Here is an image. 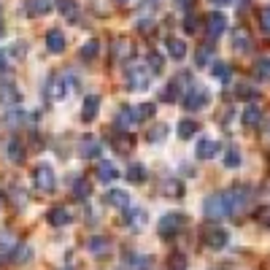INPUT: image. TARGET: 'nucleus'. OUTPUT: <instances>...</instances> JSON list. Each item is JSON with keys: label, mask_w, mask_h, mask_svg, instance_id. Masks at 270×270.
<instances>
[{"label": "nucleus", "mask_w": 270, "mask_h": 270, "mask_svg": "<svg viewBox=\"0 0 270 270\" xmlns=\"http://www.w3.org/2000/svg\"><path fill=\"white\" fill-rule=\"evenodd\" d=\"M203 214L208 216V219H225L230 216V203H227V194L225 192H214L208 194V197L203 200Z\"/></svg>", "instance_id": "nucleus-1"}, {"label": "nucleus", "mask_w": 270, "mask_h": 270, "mask_svg": "<svg viewBox=\"0 0 270 270\" xmlns=\"http://www.w3.org/2000/svg\"><path fill=\"white\" fill-rule=\"evenodd\" d=\"M71 89H73L71 76H51L49 84H46V97H49V100H65Z\"/></svg>", "instance_id": "nucleus-2"}, {"label": "nucleus", "mask_w": 270, "mask_h": 270, "mask_svg": "<svg viewBox=\"0 0 270 270\" xmlns=\"http://www.w3.org/2000/svg\"><path fill=\"white\" fill-rule=\"evenodd\" d=\"M225 194H227V203H230V214H243L249 208V200H251L249 187H232Z\"/></svg>", "instance_id": "nucleus-3"}, {"label": "nucleus", "mask_w": 270, "mask_h": 270, "mask_svg": "<svg viewBox=\"0 0 270 270\" xmlns=\"http://www.w3.org/2000/svg\"><path fill=\"white\" fill-rule=\"evenodd\" d=\"M208 100H211V95L205 89H200V87H189L181 97V103H184L187 111H200V108L208 106Z\"/></svg>", "instance_id": "nucleus-4"}, {"label": "nucleus", "mask_w": 270, "mask_h": 270, "mask_svg": "<svg viewBox=\"0 0 270 270\" xmlns=\"http://www.w3.org/2000/svg\"><path fill=\"white\" fill-rule=\"evenodd\" d=\"M33 181H36V187L41 189V192H54V187H57V176L49 165H38V168L33 170Z\"/></svg>", "instance_id": "nucleus-5"}, {"label": "nucleus", "mask_w": 270, "mask_h": 270, "mask_svg": "<svg viewBox=\"0 0 270 270\" xmlns=\"http://www.w3.org/2000/svg\"><path fill=\"white\" fill-rule=\"evenodd\" d=\"M149 84H152V73H149L146 68H141V65H133V68H127V87L133 89V92H141V89H146Z\"/></svg>", "instance_id": "nucleus-6"}, {"label": "nucleus", "mask_w": 270, "mask_h": 270, "mask_svg": "<svg viewBox=\"0 0 270 270\" xmlns=\"http://www.w3.org/2000/svg\"><path fill=\"white\" fill-rule=\"evenodd\" d=\"M225 30H227V16L225 14L214 11V14L205 16V36H208L211 41H216V38H219Z\"/></svg>", "instance_id": "nucleus-7"}, {"label": "nucleus", "mask_w": 270, "mask_h": 270, "mask_svg": "<svg viewBox=\"0 0 270 270\" xmlns=\"http://www.w3.org/2000/svg\"><path fill=\"white\" fill-rule=\"evenodd\" d=\"M184 222H187V219H184L181 214H165L162 219H159V225H157V227H159V235H162V238L176 235V232L184 227Z\"/></svg>", "instance_id": "nucleus-8"}, {"label": "nucleus", "mask_w": 270, "mask_h": 270, "mask_svg": "<svg viewBox=\"0 0 270 270\" xmlns=\"http://www.w3.org/2000/svg\"><path fill=\"white\" fill-rule=\"evenodd\" d=\"M100 152H103V143L97 141L95 135L81 138V146H78V154H81L84 159H95V157H100Z\"/></svg>", "instance_id": "nucleus-9"}, {"label": "nucleus", "mask_w": 270, "mask_h": 270, "mask_svg": "<svg viewBox=\"0 0 270 270\" xmlns=\"http://www.w3.org/2000/svg\"><path fill=\"white\" fill-rule=\"evenodd\" d=\"M227 240H230L227 230H222V227H211V230H205V246H208V249H225Z\"/></svg>", "instance_id": "nucleus-10"}, {"label": "nucleus", "mask_w": 270, "mask_h": 270, "mask_svg": "<svg viewBox=\"0 0 270 270\" xmlns=\"http://www.w3.org/2000/svg\"><path fill=\"white\" fill-rule=\"evenodd\" d=\"M138 122H141V119H138V111H135V108H130V106H122V108H119V114H116V127H119V130H130V127H135Z\"/></svg>", "instance_id": "nucleus-11"}, {"label": "nucleus", "mask_w": 270, "mask_h": 270, "mask_svg": "<svg viewBox=\"0 0 270 270\" xmlns=\"http://www.w3.org/2000/svg\"><path fill=\"white\" fill-rule=\"evenodd\" d=\"M46 219H49L51 227H65V225H71V222H73V214L65 208V205H54Z\"/></svg>", "instance_id": "nucleus-12"}, {"label": "nucleus", "mask_w": 270, "mask_h": 270, "mask_svg": "<svg viewBox=\"0 0 270 270\" xmlns=\"http://www.w3.org/2000/svg\"><path fill=\"white\" fill-rule=\"evenodd\" d=\"M87 249H89L95 257H106L108 251H111V240L103 238V235H92V238L87 240Z\"/></svg>", "instance_id": "nucleus-13"}, {"label": "nucleus", "mask_w": 270, "mask_h": 270, "mask_svg": "<svg viewBox=\"0 0 270 270\" xmlns=\"http://www.w3.org/2000/svg\"><path fill=\"white\" fill-rule=\"evenodd\" d=\"M19 100H22V95H19V89H16L14 84L11 81L0 84V103H3V106H16Z\"/></svg>", "instance_id": "nucleus-14"}, {"label": "nucleus", "mask_w": 270, "mask_h": 270, "mask_svg": "<svg viewBox=\"0 0 270 270\" xmlns=\"http://www.w3.org/2000/svg\"><path fill=\"white\" fill-rule=\"evenodd\" d=\"M97 111H100V97H97V95H87V97H84V106H81L84 122H92V119L97 116Z\"/></svg>", "instance_id": "nucleus-15"}, {"label": "nucleus", "mask_w": 270, "mask_h": 270, "mask_svg": "<svg viewBox=\"0 0 270 270\" xmlns=\"http://www.w3.org/2000/svg\"><path fill=\"white\" fill-rule=\"evenodd\" d=\"M219 152V143L211 141V138H200L197 141V159H211Z\"/></svg>", "instance_id": "nucleus-16"}, {"label": "nucleus", "mask_w": 270, "mask_h": 270, "mask_svg": "<svg viewBox=\"0 0 270 270\" xmlns=\"http://www.w3.org/2000/svg\"><path fill=\"white\" fill-rule=\"evenodd\" d=\"M16 235L14 232H0V260H8L11 251L16 249Z\"/></svg>", "instance_id": "nucleus-17"}, {"label": "nucleus", "mask_w": 270, "mask_h": 270, "mask_svg": "<svg viewBox=\"0 0 270 270\" xmlns=\"http://www.w3.org/2000/svg\"><path fill=\"white\" fill-rule=\"evenodd\" d=\"M106 203L114 208H124V205H130V194L124 189H111V192H106Z\"/></svg>", "instance_id": "nucleus-18"}, {"label": "nucleus", "mask_w": 270, "mask_h": 270, "mask_svg": "<svg viewBox=\"0 0 270 270\" xmlns=\"http://www.w3.org/2000/svg\"><path fill=\"white\" fill-rule=\"evenodd\" d=\"M46 49L54 51V54H60V51L65 49V36H62L60 30H49L46 33Z\"/></svg>", "instance_id": "nucleus-19"}, {"label": "nucleus", "mask_w": 270, "mask_h": 270, "mask_svg": "<svg viewBox=\"0 0 270 270\" xmlns=\"http://www.w3.org/2000/svg\"><path fill=\"white\" fill-rule=\"evenodd\" d=\"M262 116H265L262 108L257 106V103H251V106H246V111H243V124H246V127H257Z\"/></svg>", "instance_id": "nucleus-20"}, {"label": "nucleus", "mask_w": 270, "mask_h": 270, "mask_svg": "<svg viewBox=\"0 0 270 270\" xmlns=\"http://www.w3.org/2000/svg\"><path fill=\"white\" fill-rule=\"evenodd\" d=\"M51 5H54V0H30L27 3V14L30 16H43L51 11Z\"/></svg>", "instance_id": "nucleus-21"}, {"label": "nucleus", "mask_w": 270, "mask_h": 270, "mask_svg": "<svg viewBox=\"0 0 270 270\" xmlns=\"http://www.w3.org/2000/svg\"><path fill=\"white\" fill-rule=\"evenodd\" d=\"M211 73H214V78H216V81H222V84H227L230 78H232L230 65H227V62H222V60H216L214 65H211Z\"/></svg>", "instance_id": "nucleus-22"}, {"label": "nucleus", "mask_w": 270, "mask_h": 270, "mask_svg": "<svg viewBox=\"0 0 270 270\" xmlns=\"http://www.w3.org/2000/svg\"><path fill=\"white\" fill-rule=\"evenodd\" d=\"M116 168H114L111 162H100L97 165V179L100 181H106V184H111V181H116Z\"/></svg>", "instance_id": "nucleus-23"}, {"label": "nucleus", "mask_w": 270, "mask_h": 270, "mask_svg": "<svg viewBox=\"0 0 270 270\" xmlns=\"http://www.w3.org/2000/svg\"><path fill=\"white\" fill-rule=\"evenodd\" d=\"M176 133H179V138L187 141V138H192L194 133H197V122H194V119H181L179 127H176Z\"/></svg>", "instance_id": "nucleus-24"}, {"label": "nucleus", "mask_w": 270, "mask_h": 270, "mask_svg": "<svg viewBox=\"0 0 270 270\" xmlns=\"http://www.w3.org/2000/svg\"><path fill=\"white\" fill-rule=\"evenodd\" d=\"M254 76H257V81H268V76H270V60H268V54H262L260 60H257Z\"/></svg>", "instance_id": "nucleus-25"}, {"label": "nucleus", "mask_w": 270, "mask_h": 270, "mask_svg": "<svg viewBox=\"0 0 270 270\" xmlns=\"http://www.w3.org/2000/svg\"><path fill=\"white\" fill-rule=\"evenodd\" d=\"M232 46H235V51H251V38H249V33H246V30H235Z\"/></svg>", "instance_id": "nucleus-26"}, {"label": "nucleus", "mask_w": 270, "mask_h": 270, "mask_svg": "<svg viewBox=\"0 0 270 270\" xmlns=\"http://www.w3.org/2000/svg\"><path fill=\"white\" fill-rule=\"evenodd\" d=\"M168 54L173 57V60H184V57H187V43L179 41V38H170L168 41Z\"/></svg>", "instance_id": "nucleus-27"}, {"label": "nucleus", "mask_w": 270, "mask_h": 270, "mask_svg": "<svg viewBox=\"0 0 270 270\" xmlns=\"http://www.w3.org/2000/svg\"><path fill=\"white\" fill-rule=\"evenodd\" d=\"M5 152H8V159L11 162H22V159H25V146H22V141H8V149H5Z\"/></svg>", "instance_id": "nucleus-28"}, {"label": "nucleus", "mask_w": 270, "mask_h": 270, "mask_svg": "<svg viewBox=\"0 0 270 270\" xmlns=\"http://www.w3.org/2000/svg\"><path fill=\"white\" fill-rule=\"evenodd\" d=\"M60 14L65 16V19H71V22H76L78 19V5L73 3V0H60Z\"/></svg>", "instance_id": "nucleus-29"}, {"label": "nucleus", "mask_w": 270, "mask_h": 270, "mask_svg": "<svg viewBox=\"0 0 270 270\" xmlns=\"http://www.w3.org/2000/svg\"><path fill=\"white\" fill-rule=\"evenodd\" d=\"M257 95H260V89L251 87V84H238V89H235L238 100H257Z\"/></svg>", "instance_id": "nucleus-30"}, {"label": "nucleus", "mask_w": 270, "mask_h": 270, "mask_svg": "<svg viewBox=\"0 0 270 270\" xmlns=\"http://www.w3.org/2000/svg\"><path fill=\"white\" fill-rule=\"evenodd\" d=\"M146 168H143V165L141 162H133V165H130V168H127V181H133V184H138V181H146Z\"/></svg>", "instance_id": "nucleus-31"}, {"label": "nucleus", "mask_w": 270, "mask_h": 270, "mask_svg": "<svg viewBox=\"0 0 270 270\" xmlns=\"http://www.w3.org/2000/svg\"><path fill=\"white\" fill-rule=\"evenodd\" d=\"M211 57H214V49L211 46H200L197 51H194V65L197 68H205L211 62Z\"/></svg>", "instance_id": "nucleus-32"}, {"label": "nucleus", "mask_w": 270, "mask_h": 270, "mask_svg": "<svg viewBox=\"0 0 270 270\" xmlns=\"http://www.w3.org/2000/svg\"><path fill=\"white\" fill-rule=\"evenodd\" d=\"M100 54V43H97V38H92L81 46V60H95V57Z\"/></svg>", "instance_id": "nucleus-33"}, {"label": "nucleus", "mask_w": 270, "mask_h": 270, "mask_svg": "<svg viewBox=\"0 0 270 270\" xmlns=\"http://www.w3.org/2000/svg\"><path fill=\"white\" fill-rule=\"evenodd\" d=\"M162 68H165V57L159 51H152L149 54V73H162Z\"/></svg>", "instance_id": "nucleus-34"}, {"label": "nucleus", "mask_w": 270, "mask_h": 270, "mask_svg": "<svg viewBox=\"0 0 270 270\" xmlns=\"http://www.w3.org/2000/svg\"><path fill=\"white\" fill-rule=\"evenodd\" d=\"M225 165H227V168H238V165H240V149H238V146H230V149H227Z\"/></svg>", "instance_id": "nucleus-35"}, {"label": "nucleus", "mask_w": 270, "mask_h": 270, "mask_svg": "<svg viewBox=\"0 0 270 270\" xmlns=\"http://www.w3.org/2000/svg\"><path fill=\"white\" fill-rule=\"evenodd\" d=\"M124 265H130V268H135V270H146L149 268V260H146V257H138V254H127V257H124Z\"/></svg>", "instance_id": "nucleus-36"}, {"label": "nucleus", "mask_w": 270, "mask_h": 270, "mask_svg": "<svg viewBox=\"0 0 270 270\" xmlns=\"http://www.w3.org/2000/svg\"><path fill=\"white\" fill-rule=\"evenodd\" d=\"M114 54H116V60L130 57V54H133V43H130V41H116V46H114Z\"/></svg>", "instance_id": "nucleus-37"}, {"label": "nucleus", "mask_w": 270, "mask_h": 270, "mask_svg": "<svg viewBox=\"0 0 270 270\" xmlns=\"http://www.w3.org/2000/svg\"><path fill=\"white\" fill-rule=\"evenodd\" d=\"M122 211H124V219H127L130 225H141V222H143V214L138 208H133V205H124Z\"/></svg>", "instance_id": "nucleus-38"}, {"label": "nucleus", "mask_w": 270, "mask_h": 270, "mask_svg": "<svg viewBox=\"0 0 270 270\" xmlns=\"http://www.w3.org/2000/svg\"><path fill=\"white\" fill-rule=\"evenodd\" d=\"M170 270H187V254L173 251V254H170Z\"/></svg>", "instance_id": "nucleus-39"}, {"label": "nucleus", "mask_w": 270, "mask_h": 270, "mask_svg": "<svg viewBox=\"0 0 270 270\" xmlns=\"http://www.w3.org/2000/svg\"><path fill=\"white\" fill-rule=\"evenodd\" d=\"M165 135H168V127H165V124H157V127L149 130V141H152V143L165 141Z\"/></svg>", "instance_id": "nucleus-40"}, {"label": "nucleus", "mask_w": 270, "mask_h": 270, "mask_svg": "<svg viewBox=\"0 0 270 270\" xmlns=\"http://www.w3.org/2000/svg\"><path fill=\"white\" fill-rule=\"evenodd\" d=\"M184 30H187L189 36H192V33H197L200 30V19L194 14H187V19H184Z\"/></svg>", "instance_id": "nucleus-41"}, {"label": "nucleus", "mask_w": 270, "mask_h": 270, "mask_svg": "<svg viewBox=\"0 0 270 270\" xmlns=\"http://www.w3.org/2000/svg\"><path fill=\"white\" fill-rule=\"evenodd\" d=\"M135 111H138V119H141V122H146V119L154 116V106H152V103H143V106H138Z\"/></svg>", "instance_id": "nucleus-42"}, {"label": "nucleus", "mask_w": 270, "mask_h": 270, "mask_svg": "<svg viewBox=\"0 0 270 270\" xmlns=\"http://www.w3.org/2000/svg\"><path fill=\"white\" fill-rule=\"evenodd\" d=\"M22 122H25V111H11L8 116H5V124H8V127H19Z\"/></svg>", "instance_id": "nucleus-43"}, {"label": "nucleus", "mask_w": 270, "mask_h": 270, "mask_svg": "<svg viewBox=\"0 0 270 270\" xmlns=\"http://www.w3.org/2000/svg\"><path fill=\"white\" fill-rule=\"evenodd\" d=\"M73 194L76 197H89V184L84 179H76V187H73Z\"/></svg>", "instance_id": "nucleus-44"}, {"label": "nucleus", "mask_w": 270, "mask_h": 270, "mask_svg": "<svg viewBox=\"0 0 270 270\" xmlns=\"http://www.w3.org/2000/svg\"><path fill=\"white\" fill-rule=\"evenodd\" d=\"M133 143H135L133 135H122L116 141V152H127V149H133Z\"/></svg>", "instance_id": "nucleus-45"}, {"label": "nucleus", "mask_w": 270, "mask_h": 270, "mask_svg": "<svg viewBox=\"0 0 270 270\" xmlns=\"http://www.w3.org/2000/svg\"><path fill=\"white\" fill-rule=\"evenodd\" d=\"M260 27H262V33H265V36L270 33V11L268 8L260 11Z\"/></svg>", "instance_id": "nucleus-46"}, {"label": "nucleus", "mask_w": 270, "mask_h": 270, "mask_svg": "<svg viewBox=\"0 0 270 270\" xmlns=\"http://www.w3.org/2000/svg\"><path fill=\"white\" fill-rule=\"evenodd\" d=\"M14 251H16V254H14V260H19V262H22V260H25V262L30 260V249H27V246H25V249H19V246H16Z\"/></svg>", "instance_id": "nucleus-47"}, {"label": "nucleus", "mask_w": 270, "mask_h": 270, "mask_svg": "<svg viewBox=\"0 0 270 270\" xmlns=\"http://www.w3.org/2000/svg\"><path fill=\"white\" fill-rule=\"evenodd\" d=\"M138 30H141V33L154 30V22H152V19H141V22H138Z\"/></svg>", "instance_id": "nucleus-48"}, {"label": "nucleus", "mask_w": 270, "mask_h": 270, "mask_svg": "<svg viewBox=\"0 0 270 270\" xmlns=\"http://www.w3.org/2000/svg\"><path fill=\"white\" fill-rule=\"evenodd\" d=\"M173 3L179 5L181 11H189V8H192V5H194V0H173Z\"/></svg>", "instance_id": "nucleus-49"}, {"label": "nucleus", "mask_w": 270, "mask_h": 270, "mask_svg": "<svg viewBox=\"0 0 270 270\" xmlns=\"http://www.w3.org/2000/svg\"><path fill=\"white\" fill-rule=\"evenodd\" d=\"M208 3H211V5H230L232 0H208Z\"/></svg>", "instance_id": "nucleus-50"}, {"label": "nucleus", "mask_w": 270, "mask_h": 270, "mask_svg": "<svg viewBox=\"0 0 270 270\" xmlns=\"http://www.w3.org/2000/svg\"><path fill=\"white\" fill-rule=\"evenodd\" d=\"M116 3H130V0H116Z\"/></svg>", "instance_id": "nucleus-51"}, {"label": "nucleus", "mask_w": 270, "mask_h": 270, "mask_svg": "<svg viewBox=\"0 0 270 270\" xmlns=\"http://www.w3.org/2000/svg\"><path fill=\"white\" fill-rule=\"evenodd\" d=\"M246 3H249V0H240V5H246Z\"/></svg>", "instance_id": "nucleus-52"}]
</instances>
